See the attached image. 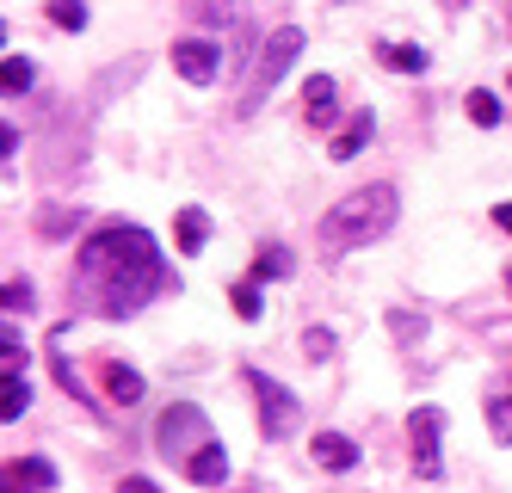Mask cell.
I'll use <instances>...</instances> for the list:
<instances>
[{
    "label": "cell",
    "instance_id": "1",
    "mask_svg": "<svg viewBox=\"0 0 512 493\" xmlns=\"http://www.w3.org/2000/svg\"><path fill=\"white\" fill-rule=\"evenodd\" d=\"M81 290L93 296L99 315L124 321L149 296L173 290V272H167V259H161V247H155L149 229H136V222H112V229L87 235V247H81Z\"/></svg>",
    "mask_w": 512,
    "mask_h": 493
},
{
    "label": "cell",
    "instance_id": "2",
    "mask_svg": "<svg viewBox=\"0 0 512 493\" xmlns=\"http://www.w3.org/2000/svg\"><path fill=\"white\" fill-rule=\"evenodd\" d=\"M395 185H364V192L340 198L334 210L321 216V253H352V247H371L389 222H395Z\"/></svg>",
    "mask_w": 512,
    "mask_h": 493
},
{
    "label": "cell",
    "instance_id": "3",
    "mask_svg": "<svg viewBox=\"0 0 512 493\" xmlns=\"http://www.w3.org/2000/svg\"><path fill=\"white\" fill-rule=\"evenodd\" d=\"M297 56H303V31H297V25H278V31L266 37V44H260V62H253V81H247V93H241V118H247V111H260V99H266V93L284 81Z\"/></svg>",
    "mask_w": 512,
    "mask_h": 493
},
{
    "label": "cell",
    "instance_id": "4",
    "mask_svg": "<svg viewBox=\"0 0 512 493\" xmlns=\"http://www.w3.org/2000/svg\"><path fill=\"white\" fill-rule=\"evenodd\" d=\"M155 444H161V457H198V450L210 444L204 407H192V401L167 407V413H161V426H155Z\"/></svg>",
    "mask_w": 512,
    "mask_h": 493
},
{
    "label": "cell",
    "instance_id": "5",
    "mask_svg": "<svg viewBox=\"0 0 512 493\" xmlns=\"http://www.w3.org/2000/svg\"><path fill=\"white\" fill-rule=\"evenodd\" d=\"M247 389L260 395V432H266V438H290V432H297L303 407H297V395H290L284 383H272L266 370H247Z\"/></svg>",
    "mask_w": 512,
    "mask_h": 493
},
{
    "label": "cell",
    "instance_id": "6",
    "mask_svg": "<svg viewBox=\"0 0 512 493\" xmlns=\"http://www.w3.org/2000/svg\"><path fill=\"white\" fill-rule=\"evenodd\" d=\"M438 432H445V413H438V407H414L408 438H414V469H420V481H438V475H445V457H438Z\"/></svg>",
    "mask_w": 512,
    "mask_h": 493
},
{
    "label": "cell",
    "instance_id": "7",
    "mask_svg": "<svg viewBox=\"0 0 512 493\" xmlns=\"http://www.w3.org/2000/svg\"><path fill=\"white\" fill-rule=\"evenodd\" d=\"M173 68L186 74L192 87H210L216 74H223V50H216L210 37H186V44H173Z\"/></svg>",
    "mask_w": 512,
    "mask_h": 493
},
{
    "label": "cell",
    "instance_id": "8",
    "mask_svg": "<svg viewBox=\"0 0 512 493\" xmlns=\"http://www.w3.org/2000/svg\"><path fill=\"white\" fill-rule=\"evenodd\" d=\"M309 457H315L321 469H334V475H346V469L358 463V444H352L346 432H315V444H309Z\"/></svg>",
    "mask_w": 512,
    "mask_h": 493
},
{
    "label": "cell",
    "instance_id": "9",
    "mask_svg": "<svg viewBox=\"0 0 512 493\" xmlns=\"http://www.w3.org/2000/svg\"><path fill=\"white\" fill-rule=\"evenodd\" d=\"M186 475H192L198 487H223V475H229V450L210 438V444L198 450V457H186Z\"/></svg>",
    "mask_w": 512,
    "mask_h": 493
},
{
    "label": "cell",
    "instance_id": "10",
    "mask_svg": "<svg viewBox=\"0 0 512 493\" xmlns=\"http://www.w3.org/2000/svg\"><path fill=\"white\" fill-rule=\"evenodd\" d=\"M303 118H309L315 130L334 124V81H327V74H315V81L303 87Z\"/></svg>",
    "mask_w": 512,
    "mask_h": 493
},
{
    "label": "cell",
    "instance_id": "11",
    "mask_svg": "<svg viewBox=\"0 0 512 493\" xmlns=\"http://www.w3.org/2000/svg\"><path fill=\"white\" fill-rule=\"evenodd\" d=\"M19 487L44 493V487H56V469H50L44 457H25V463H13V469H7V493H19Z\"/></svg>",
    "mask_w": 512,
    "mask_h": 493
},
{
    "label": "cell",
    "instance_id": "12",
    "mask_svg": "<svg viewBox=\"0 0 512 493\" xmlns=\"http://www.w3.org/2000/svg\"><path fill=\"white\" fill-rule=\"evenodd\" d=\"M105 395H112L118 407H130V401H142V376H136L130 364H105Z\"/></svg>",
    "mask_w": 512,
    "mask_h": 493
},
{
    "label": "cell",
    "instance_id": "13",
    "mask_svg": "<svg viewBox=\"0 0 512 493\" xmlns=\"http://www.w3.org/2000/svg\"><path fill=\"white\" fill-rule=\"evenodd\" d=\"M371 130H377V124H371V111H358V118H352V124H346V130L334 136V161H352L358 148L371 142Z\"/></svg>",
    "mask_w": 512,
    "mask_h": 493
},
{
    "label": "cell",
    "instance_id": "14",
    "mask_svg": "<svg viewBox=\"0 0 512 493\" xmlns=\"http://www.w3.org/2000/svg\"><path fill=\"white\" fill-rule=\"evenodd\" d=\"M173 229H179V253H198V247L210 241V216H204V210H179Z\"/></svg>",
    "mask_w": 512,
    "mask_h": 493
},
{
    "label": "cell",
    "instance_id": "15",
    "mask_svg": "<svg viewBox=\"0 0 512 493\" xmlns=\"http://www.w3.org/2000/svg\"><path fill=\"white\" fill-rule=\"evenodd\" d=\"M377 56H383V62H389L395 74H426V62H432V56H426L420 44H383Z\"/></svg>",
    "mask_w": 512,
    "mask_h": 493
},
{
    "label": "cell",
    "instance_id": "16",
    "mask_svg": "<svg viewBox=\"0 0 512 493\" xmlns=\"http://www.w3.org/2000/svg\"><path fill=\"white\" fill-rule=\"evenodd\" d=\"M488 432H494V444H512V389L488 401Z\"/></svg>",
    "mask_w": 512,
    "mask_h": 493
},
{
    "label": "cell",
    "instance_id": "17",
    "mask_svg": "<svg viewBox=\"0 0 512 493\" xmlns=\"http://www.w3.org/2000/svg\"><path fill=\"white\" fill-rule=\"evenodd\" d=\"M284 272H290V253H284V247H260V259H253V284L284 278Z\"/></svg>",
    "mask_w": 512,
    "mask_h": 493
},
{
    "label": "cell",
    "instance_id": "18",
    "mask_svg": "<svg viewBox=\"0 0 512 493\" xmlns=\"http://www.w3.org/2000/svg\"><path fill=\"white\" fill-rule=\"evenodd\" d=\"M469 124H482V130H494V124H500V99H494V93H482V87H475V93H469Z\"/></svg>",
    "mask_w": 512,
    "mask_h": 493
},
{
    "label": "cell",
    "instance_id": "19",
    "mask_svg": "<svg viewBox=\"0 0 512 493\" xmlns=\"http://www.w3.org/2000/svg\"><path fill=\"white\" fill-rule=\"evenodd\" d=\"M50 19L62 31H87V0H50Z\"/></svg>",
    "mask_w": 512,
    "mask_h": 493
},
{
    "label": "cell",
    "instance_id": "20",
    "mask_svg": "<svg viewBox=\"0 0 512 493\" xmlns=\"http://www.w3.org/2000/svg\"><path fill=\"white\" fill-rule=\"evenodd\" d=\"M0 81H7V93H13V99H19V93H25V87H31V81H38V68H31V62H25V56H7V68H0Z\"/></svg>",
    "mask_w": 512,
    "mask_h": 493
},
{
    "label": "cell",
    "instance_id": "21",
    "mask_svg": "<svg viewBox=\"0 0 512 493\" xmlns=\"http://www.w3.org/2000/svg\"><path fill=\"white\" fill-rule=\"evenodd\" d=\"M25 407H31L25 376H19V370H7V407H0V413H7V420H25Z\"/></svg>",
    "mask_w": 512,
    "mask_h": 493
},
{
    "label": "cell",
    "instance_id": "22",
    "mask_svg": "<svg viewBox=\"0 0 512 493\" xmlns=\"http://www.w3.org/2000/svg\"><path fill=\"white\" fill-rule=\"evenodd\" d=\"M235 315H241V321H260V284H253V278L235 284Z\"/></svg>",
    "mask_w": 512,
    "mask_h": 493
},
{
    "label": "cell",
    "instance_id": "23",
    "mask_svg": "<svg viewBox=\"0 0 512 493\" xmlns=\"http://www.w3.org/2000/svg\"><path fill=\"white\" fill-rule=\"evenodd\" d=\"M303 352H309V358H327V352H334V333H327V327H309V333H303Z\"/></svg>",
    "mask_w": 512,
    "mask_h": 493
},
{
    "label": "cell",
    "instance_id": "24",
    "mask_svg": "<svg viewBox=\"0 0 512 493\" xmlns=\"http://www.w3.org/2000/svg\"><path fill=\"white\" fill-rule=\"evenodd\" d=\"M186 7H210L204 19H210V25H223V19H235V7H241V0H186Z\"/></svg>",
    "mask_w": 512,
    "mask_h": 493
},
{
    "label": "cell",
    "instance_id": "25",
    "mask_svg": "<svg viewBox=\"0 0 512 493\" xmlns=\"http://www.w3.org/2000/svg\"><path fill=\"white\" fill-rule=\"evenodd\" d=\"M7 309H13V315H19V309H31V284H19V278L7 284Z\"/></svg>",
    "mask_w": 512,
    "mask_h": 493
},
{
    "label": "cell",
    "instance_id": "26",
    "mask_svg": "<svg viewBox=\"0 0 512 493\" xmlns=\"http://www.w3.org/2000/svg\"><path fill=\"white\" fill-rule=\"evenodd\" d=\"M118 493H161V487H155L149 475H124V487H118Z\"/></svg>",
    "mask_w": 512,
    "mask_h": 493
},
{
    "label": "cell",
    "instance_id": "27",
    "mask_svg": "<svg viewBox=\"0 0 512 493\" xmlns=\"http://www.w3.org/2000/svg\"><path fill=\"white\" fill-rule=\"evenodd\" d=\"M494 222H500V229L512 235V198H506V204H494Z\"/></svg>",
    "mask_w": 512,
    "mask_h": 493
},
{
    "label": "cell",
    "instance_id": "28",
    "mask_svg": "<svg viewBox=\"0 0 512 493\" xmlns=\"http://www.w3.org/2000/svg\"><path fill=\"white\" fill-rule=\"evenodd\" d=\"M506 290H512V265H506Z\"/></svg>",
    "mask_w": 512,
    "mask_h": 493
}]
</instances>
